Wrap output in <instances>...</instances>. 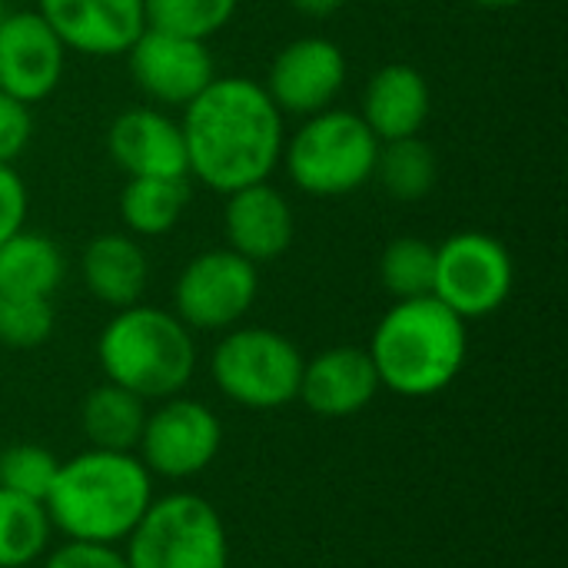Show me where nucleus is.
Wrapping results in <instances>:
<instances>
[{"label": "nucleus", "mask_w": 568, "mask_h": 568, "mask_svg": "<svg viewBox=\"0 0 568 568\" xmlns=\"http://www.w3.org/2000/svg\"><path fill=\"white\" fill-rule=\"evenodd\" d=\"M303 363L290 336L266 326H233L210 356V376L230 403L263 413L296 399Z\"/></svg>", "instance_id": "nucleus-7"}, {"label": "nucleus", "mask_w": 568, "mask_h": 568, "mask_svg": "<svg viewBox=\"0 0 568 568\" xmlns=\"http://www.w3.org/2000/svg\"><path fill=\"white\" fill-rule=\"evenodd\" d=\"M153 503V476L133 453L87 449L60 463L43 499L50 529L73 542L116 546Z\"/></svg>", "instance_id": "nucleus-2"}, {"label": "nucleus", "mask_w": 568, "mask_h": 568, "mask_svg": "<svg viewBox=\"0 0 568 568\" xmlns=\"http://www.w3.org/2000/svg\"><path fill=\"white\" fill-rule=\"evenodd\" d=\"M67 47L37 10L0 17V90L27 106L47 100L67 73Z\"/></svg>", "instance_id": "nucleus-13"}, {"label": "nucleus", "mask_w": 568, "mask_h": 568, "mask_svg": "<svg viewBox=\"0 0 568 568\" xmlns=\"http://www.w3.org/2000/svg\"><path fill=\"white\" fill-rule=\"evenodd\" d=\"M283 120L263 83L250 77H213L183 106L186 176L220 196L266 183L283 160Z\"/></svg>", "instance_id": "nucleus-1"}, {"label": "nucleus", "mask_w": 568, "mask_h": 568, "mask_svg": "<svg viewBox=\"0 0 568 568\" xmlns=\"http://www.w3.org/2000/svg\"><path fill=\"white\" fill-rule=\"evenodd\" d=\"M123 559L130 568H226V526L203 496L170 493L133 526Z\"/></svg>", "instance_id": "nucleus-6"}, {"label": "nucleus", "mask_w": 568, "mask_h": 568, "mask_svg": "<svg viewBox=\"0 0 568 568\" xmlns=\"http://www.w3.org/2000/svg\"><path fill=\"white\" fill-rule=\"evenodd\" d=\"M50 519L43 503L0 489V568H27L50 546Z\"/></svg>", "instance_id": "nucleus-24"}, {"label": "nucleus", "mask_w": 568, "mask_h": 568, "mask_svg": "<svg viewBox=\"0 0 568 568\" xmlns=\"http://www.w3.org/2000/svg\"><path fill=\"white\" fill-rule=\"evenodd\" d=\"M469 3H476V7H483V10H509V7H519V3H526V0H469Z\"/></svg>", "instance_id": "nucleus-33"}, {"label": "nucleus", "mask_w": 568, "mask_h": 568, "mask_svg": "<svg viewBox=\"0 0 568 568\" xmlns=\"http://www.w3.org/2000/svg\"><path fill=\"white\" fill-rule=\"evenodd\" d=\"M379 389L383 386L366 349L333 346L303 363L296 399H303V406L320 419H349L363 413Z\"/></svg>", "instance_id": "nucleus-16"}, {"label": "nucleus", "mask_w": 568, "mask_h": 568, "mask_svg": "<svg viewBox=\"0 0 568 568\" xmlns=\"http://www.w3.org/2000/svg\"><path fill=\"white\" fill-rule=\"evenodd\" d=\"M97 359L106 383L130 389L143 403H160L190 386L196 373V339L176 313L133 303L116 310L100 329Z\"/></svg>", "instance_id": "nucleus-4"}, {"label": "nucleus", "mask_w": 568, "mask_h": 568, "mask_svg": "<svg viewBox=\"0 0 568 568\" xmlns=\"http://www.w3.org/2000/svg\"><path fill=\"white\" fill-rule=\"evenodd\" d=\"M7 13V0H0V17Z\"/></svg>", "instance_id": "nucleus-34"}, {"label": "nucleus", "mask_w": 568, "mask_h": 568, "mask_svg": "<svg viewBox=\"0 0 568 568\" xmlns=\"http://www.w3.org/2000/svg\"><path fill=\"white\" fill-rule=\"evenodd\" d=\"M43 568H130L116 546H97V542H73L67 539L60 549L47 556Z\"/></svg>", "instance_id": "nucleus-31"}, {"label": "nucleus", "mask_w": 568, "mask_h": 568, "mask_svg": "<svg viewBox=\"0 0 568 568\" xmlns=\"http://www.w3.org/2000/svg\"><path fill=\"white\" fill-rule=\"evenodd\" d=\"M366 353L383 389L406 399H429L463 373L469 333L436 296L396 300L376 323Z\"/></svg>", "instance_id": "nucleus-3"}, {"label": "nucleus", "mask_w": 568, "mask_h": 568, "mask_svg": "<svg viewBox=\"0 0 568 568\" xmlns=\"http://www.w3.org/2000/svg\"><path fill=\"white\" fill-rule=\"evenodd\" d=\"M516 286L509 246L483 230H463L436 246L433 296L463 323L493 316L506 306Z\"/></svg>", "instance_id": "nucleus-8"}, {"label": "nucleus", "mask_w": 568, "mask_h": 568, "mask_svg": "<svg viewBox=\"0 0 568 568\" xmlns=\"http://www.w3.org/2000/svg\"><path fill=\"white\" fill-rule=\"evenodd\" d=\"M346 53L329 37H296L270 63L266 93L283 116H313L336 103L346 87Z\"/></svg>", "instance_id": "nucleus-12"}, {"label": "nucleus", "mask_w": 568, "mask_h": 568, "mask_svg": "<svg viewBox=\"0 0 568 568\" xmlns=\"http://www.w3.org/2000/svg\"><path fill=\"white\" fill-rule=\"evenodd\" d=\"M146 403L133 396L123 386L103 383L90 389L80 403V429L90 443V449H113V453H133L143 423H146Z\"/></svg>", "instance_id": "nucleus-21"}, {"label": "nucleus", "mask_w": 568, "mask_h": 568, "mask_svg": "<svg viewBox=\"0 0 568 568\" xmlns=\"http://www.w3.org/2000/svg\"><path fill=\"white\" fill-rule=\"evenodd\" d=\"M60 459L33 443H17L0 449V489L27 496L33 503H43L53 479H57Z\"/></svg>", "instance_id": "nucleus-27"}, {"label": "nucleus", "mask_w": 568, "mask_h": 568, "mask_svg": "<svg viewBox=\"0 0 568 568\" xmlns=\"http://www.w3.org/2000/svg\"><path fill=\"white\" fill-rule=\"evenodd\" d=\"M260 296V270L230 246L193 256L173 286V313L193 333H226L246 320Z\"/></svg>", "instance_id": "nucleus-9"}, {"label": "nucleus", "mask_w": 568, "mask_h": 568, "mask_svg": "<svg viewBox=\"0 0 568 568\" xmlns=\"http://www.w3.org/2000/svg\"><path fill=\"white\" fill-rule=\"evenodd\" d=\"M123 57L133 87L156 106L183 110L216 77L213 53L203 40L163 33L153 27H146Z\"/></svg>", "instance_id": "nucleus-11"}, {"label": "nucleus", "mask_w": 568, "mask_h": 568, "mask_svg": "<svg viewBox=\"0 0 568 568\" xmlns=\"http://www.w3.org/2000/svg\"><path fill=\"white\" fill-rule=\"evenodd\" d=\"M53 303L40 296H0V346L37 349L53 336Z\"/></svg>", "instance_id": "nucleus-28"}, {"label": "nucleus", "mask_w": 568, "mask_h": 568, "mask_svg": "<svg viewBox=\"0 0 568 568\" xmlns=\"http://www.w3.org/2000/svg\"><path fill=\"white\" fill-rule=\"evenodd\" d=\"M223 230H226V246L260 266L280 260L293 246L296 216L290 200L266 180L226 193Z\"/></svg>", "instance_id": "nucleus-17"}, {"label": "nucleus", "mask_w": 568, "mask_h": 568, "mask_svg": "<svg viewBox=\"0 0 568 568\" xmlns=\"http://www.w3.org/2000/svg\"><path fill=\"white\" fill-rule=\"evenodd\" d=\"M37 13L70 53L87 57H123L146 30L143 0H37Z\"/></svg>", "instance_id": "nucleus-14"}, {"label": "nucleus", "mask_w": 568, "mask_h": 568, "mask_svg": "<svg viewBox=\"0 0 568 568\" xmlns=\"http://www.w3.org/2000/svg\"><path fill=\"white\" fill-rule=\"evenodd\" d=\"M436 246L423 236H396L379 256V283L393 300L433 296Z\"/></svg>", "instance_id": "nucleus-25"}, {"label": "nucleus", "mask_w": 568, "mask_h": 568, "mask_svg": "<svg viewBox=\"0 0 568 568\" xmlns=\"http://www.w3.org/2000/svg\"><path fill=\"white\" fill-rule=\"evenodd\" d=\"M27 210H30V196L23 176L13 170V163H0V243L23 230Z\"/></svg>", "instance_id": "nucleus-30"}, {"label": "nucleus", "mask_w": 568, "mask_h": 568, "mask_svg": "<svg viewBox=\"0 0 568 568\" xmlns=\"http://www.w3.org/2000/svg\"><path fill=\"white\" fill-rule=\"evenodd\" d=\"M373 180L399 203H419L436 190L439 156L423 136H403L379 143Z\"/></svg>", "instance_id": "nucleus-23"}, {"label": "nucleus", "mask_w": 568, "mask_h": 568, "mask_svg": "<svg viewBox=\"0 0 568 568\" xmlns=\"http://www.w3.org/2000/svg\"><path fill=\"white\" fill-rule=\"evenodd\" d=\"M80 276L93 300L110 310H126L140 303L150 283V260L136 236L100 233L80 253Z\"/></svg>", "instance_id": "nucleus-19"}, {"label": "nucleus", "mask_w": 568, "mask_h": 568, "mask_svg": "<svg viewBox=\"0 0 568 568\" xmlns=\"http://www.w3.org/2000/svg\"><path fill=\"white\" fill-rule=\"evenodd\" d=\"M67 276V260L47 233L20 230L0 243V296L50 300Z\"/></svg>", "instance_id": "nucleus-20"}, {"label": "nucleus", "mask_w": 568, "mask_h": 568, "mask_svg": "<svg viewBox=\"0 0 568 568\" xmlns=\"http://www.w3.org/2000/svg\"><path fill=\"white\" fill-rule=\"evenodd\" d=\"M433 113V90L423 70L413 63L379 67L363 90L359 116L379 143L419 136Z\"/></svg>", "instance_id": "nucleus-18"}, {"label": "nucleus", "mask_w": 568, "mask_h": 568, "mask_svg": "<svg viewBox=\"0 0 568 568\" xmlns=\"http://www.w3.org/2000/svg\"><path fill=\"white\" fill-rule=\"evenodd\" d=\"M220 446H223L220 416L206 403L186 396L160 399V406L146 413L143 436L136 443L146 473L173 483L200 476L220 456Z\"/></svg>", "instance_id": "nucleus-10"}, {"label": "nucleus", "mask_w": 568, "mask_h": 568, "mask_svg": "<svg viewBox=\"0 0 568 568\" xmlns=\"http://www.w3.org/2000/svg\"><path fill=\"white\" fill-rule=\"evenodd\" d=\"M349 0H290V7L300 13V17H310V20H326L333 13H339Z\"/></svg>", "instance_id": "nucleus-32"}, {"label": "nucleus", "mask_w": 568, "mask_h": 568, "mask_svg": "<svg viewBox=\"0 0 568 568\" xmlns=\"http://www.w3.org/2000/svg\"><path fill=\"white\" fill-rule=\"evenodd\" d=\"M33 136V113L27 103L0 90V163H13Z\"/></svg>", "instance_id": "nucleus-29"}, {"label": "nucleus", "mask_w": 568, "mask_h": 568, "mask_svg": "<svg viewBox=\"0 0 568 568\" xmlns=\"http://www.w3.org/2000/svg\"><path fill=\"white\" fill-rule=\"evenodd\" d=\"M236 7L240 0H143V17L153 30L206 43L230 27Z\"/></svg>", "instance_id": "nucleus-26"}, {"label": "nucleus", "mask_w": 568, "mask_h": 568, "mask_svg": "<svg viewBox=\"0 0 568 568\" xmlns=\"http://www.w3.org/2000/svg\"><path fill=\"white\" fill-rule=\"evenodd\" d=\"M379 140L356 110L326 106L303 116L283 143V170L290 183L316 200H336L373 180Z\"/></svg>", "instance_id": "nucleus-5"}, {"label": "nucleus", "mask_w": 568, "mask_h": 568, "mask_svg": "<svg viewBox=\"0 0 568 568\" xmlns=\"http://www.w3.org/2000/svg\"><path fill=\"white\" fill-rule=\"evenodd\" d=\"M106 153L126 176H186L180 120L156 106H130L106 126Z\"/></svg>", "instance_id": "nucleus-15"}, {"label": "nucleus", "mask_w": 568, "mask_h": 568, "mask_svg": "<svg viewBox=\"0 0 568 568\" xmlns=\"http://www.w3.org/2000/svg\"><path fill=\"white\" fill-rule=\"evenodd\" d=\"M190 206V176H126L120 190V220L130 236L170 233Z\"/></svg>", "instance_id": "nucleus-22"}]
</instances>
